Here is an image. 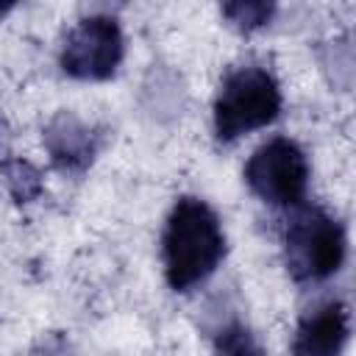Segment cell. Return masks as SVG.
<instances>
[{"instance_id": "6da1fadb", "label": "cell", "mask_w": 356, "mask_h": 356, "mask_svg": "<svg viewBox=\"0 0 356 356\" xmlns=\"http://www.w3.org/2000/svg\"><path fill=\"white\" fill-rule=\"evenodd\" d=\"M164 275L175 292L206 281L225 256V234L214 209L192 195L175 200L161 236Z\"/></svg>"}, {"instance_id": "7a4b0ae2", "label": "cell", "mask_w": 356, "mask_h": 356, "mask_svg": "<svg viewBox=\"0 0 356 356\" xmlns=\"http://www.w3.org/2000/svg\"><path fill=\"white\" fill-rule=\"evenodd\" d=\"M281 111V89L270 70L239 67L225 75L214 100V131L220 142H234L270 125Z\"/></svg>"}, {"instance_id": "3957f363", "label": "cell", "mask_w": 356, "mask_h": 356, "mask_svg": "<svg viewBox=\"0 0 356 356\" xmlns=\"http://www.w3.org/2000/svg\"><path fill=\"white\" fill-rule=\"evenodd\" d=\"M345 261V228L320 206H303L284 231V264L295 281H323Z\"/></svg>"}, {"instance_id": "277c9868", "label": "cell", "mask_w": 356, "mask_h": 356, "mask_svg": "<svg viewBox=\"0 0 356 356\" xmlns=\"http://www.w3.org/2000/svg\"><path fill=\"white\" fill-rule=\"evenodd\" d=\"M245 181L270 206H298L309 186V161L298 142L273 136L253 150L245 164Z\"/></svg>"}, {"instance_id": "5b68a950", "label": "cell", "mask_w": 356, "mask_h": 356, "mask_svg": "<svg viewBox=\"0 0 356 356\" xmlns=\"http://www.w3.org/2000/svg\"><path fill=\"white\" fill-rule=\"evenodd\" d=\"M125 53L120 22L106 14L83 17L64 39L61 70L78 81H106L117 72Z\"/></svg>"}, {"instance_id": "8992f818", "label": "cell", "mask_w": 356, "mask_h": 356, "mask_svg": "<svg viewBox=\"0 0 356 356\" xmlns=\"http://www.w3.org/2000/svg\"><path fill=\"white\" fill-rule=\"evenodd\" d=\"M348 334V306L342 300H325L300 317L292 334V356H342Z\"/></svg>"}, {"instance_id": "52a82bcc", "label": "cell", "mask_w": 356, "mask_h": 356, "mask_svg": "<svg viewBox=\"0 0 356 356\" xmlns=\"http://www.w3.org/2000/svg\"><path fill=\"white\" fill-rule=\"evenodd\" d=\"M97 134L75 114L61 111L44 128V147L61 172H81L97 153Z\"/></svg>"}, {"instance_id": "ba28073f", "label": "cell", "mask_w": 356, "mask_h": 356, "mask_svg": "<svg viewBox=\"0 0 356 356\" xmlns=\"http://www.w3.org/2000/svg\"><path fill=\"white\" fill-rule=\"evenodd\" d=\"M214 356H267V350L248 325L231 323L217 334Z\"/></svg>"}, {"instance_id": "9c48e42d", "label": "cell", "mask_w": 356, "mask_h": 356, "mask_svg": "<svg viewBox=\"0 0 356 356\" xmlns=\"http://www.w3.org/2000/svg\"><path fill=\"white\" fill-rule=\"evenodd\" d=\"M273 14H275V6L264 3V0H236V3H225L222 6V17L236 31H245V33L267 25Z\"/></svg>"}, {"instance_id": "30bf717a", "label": "cell", "mask_w": 356, "mask_h": 356, "mask_svg": "<svg viewBox=\"0 0 356 356\" xmlns=\"http://www.w3.org/2000/svg\"><path fill=\"white\" fill-rule=\"evenodd\" d=\"M3 175H6V184H8L11 195L17 197V203L33 200L42 192V178H39L36 167H31L22 159H14V161L3 164Z\"/></svg>"}, {"instance_id": "8fae6325", "label": "cell", "mask_w": 356, "mask_h": 356, "mask_svg": "<svg viewBox=\"0 0 356 356\" xmlns=\"http://www.w3.org/2000/svg\"><path fill=\"white\" fill-rule=\"evenodd\" d=\"M6 11H11V3H0V17H3Z\"/></svg>"}]
</instances>
